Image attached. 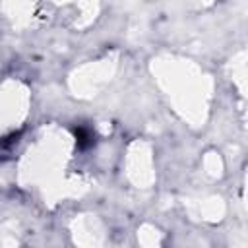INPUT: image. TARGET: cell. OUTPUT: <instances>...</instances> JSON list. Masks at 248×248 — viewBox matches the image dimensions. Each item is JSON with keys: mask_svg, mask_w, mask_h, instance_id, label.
<instances>
[{"mask_svg": "<svg viewBox=\"0 0 248 248\" xmlns=\"http://www.w3.org/2000/svg\"><path fill=\"white\" fill-rule=\"evenodd\" d=\"M74 134H76V141H78V147L79 149H87V147H91L93 145V132L89 130V128H85V126H78L76 130H74Z\"/></svg>", "mask_w": 248, "mask_h": 248, "instance_id": "1", "label": "cell"}]
</instances>
